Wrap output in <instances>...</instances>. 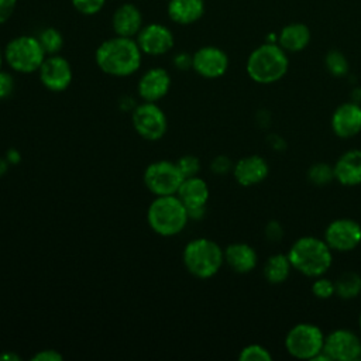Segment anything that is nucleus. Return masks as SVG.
I'll use <instances>...</instances> for the list:
<instances>
[{
    "instance_id": "obj_1",
    "label": "nucleus",
    "mask_w": 361,
    "mask_h": 361,
    "mask_svg": "<svg viewBox=\"0 0 361 361\" xmlns=\"http://www.w3.org/2000/svg\"><path fill=\"white\" fill-rule=\"evenodd\" d=\"M142 52L135 38L114 35L104 39L94 52L97 68L114 78L131 76L141 68Z\"/></svg>"
},
{
    "instance_id": "obj_2",
    "label": "nucleus",
    "mask_w": 361,
    "mask_h": 361,
    "mask_svg": "<svg viewBox=\"0 0 361 361\" xmlns=\"http://www.w3.org/2000/svg\"><path fill=\"white\" fill-rule=\"evenodd\" d=\"M329 244L320 238L306 235L298 238L289 248L288 257L292 268L300 274L317 278L322 276L333 262V254Z\"/></svg>"
},
{
    "instance_id": "obj_3",
    "label": "nucleus",
    "mask_w": 361,
    "mask_h": 361,
    "mask_svg": "<svg viewBox=\"0 0 361 361\" xmlns=\"http://www.w3.org/2000/svg\"><path fill=\"white\" fill-rule=\"evenodd\" d=\"M147 223L158 235H178L189 223L186 206L176 195L155 196L147 209Z\"/></svg>"
},
{
    "instance_id": "obj_4",
    "label": "nucleus",
    "mask_w": 361,
    "mask_h": 361,
    "mask_svg": "<svg viewBox=\"0 0 361 361\" xmlns=\"http://www.w3.org/2000/svg\"><path fill=\"white\" fill-rule=\"evenodd\" d=\"M289 68L286 51L276 42H265L257 47L247 59L248 76L261 85L278 82L285 76Z\"/></svg>"
},
{
    "instance_id": "obj_5",
    "label": "nucleus",
    "mask_w": 361,
    "mask_h": 361,
    "mask_svg": "<svg viewBox=\"0 0 361 361\" xmlns=\"http://www.w3.org/2000/svg\"><path fill=\"white\" fill-rule=\"evenodd\" d=\"M182 261L190 275L199 279H209L223 267L224 250L210 238H193L183 247Z\"/></svg>"
},
{
    "instance_id": "obj_6",
    "label": "nucleus",
    "mask_w": 361,
    "mask_h": 361,
    "mask_svg": "<svg viewBox=\"0 0 361 361\" xmlns=\"http://www.w3.org/2000/svg\"><path fill=\"white\" fill-rule=\"evenodd\" d=\"M4 62L17 73L38 72L47 54L34 35H18L4 47Z\"/></svg>"
},
{
    "instance_id": "obj_7",
    "label": "nucleus",
    "mask_w": 361,
    "mask_h": 361,
    "mask_svg": "<svg viewBox=\"0 0 361 361\" xmlns=\"http://www.w3.org/2000/svg\"><path fill=\"white\" fill-rule=\"evenodd\" d=\"M324 334L316 324H295L285 337L286 351L298 360H313L324 347Z\"/></svg>"
},
{
    "instance_id": "obj_8",
    "label": "nucleus",
    "mask_w": 361,
    "mask_h": 361,
    "mask_svg": "<svg viewBox=\"0 0 361 361\" xmlns=\"http://www.w3.org/2000/svg\"><path fill=\"white\" fill-rule=\"evenodd\" d=\"M144 185L154 196L176 195L185 179L178 164L166 159L151 162L144 171Z\"/></svg>"
},
{
    "instance_id": "obj_9",
    "label": "nucleus",
    "mask_w": 361,
    "mask_h": 361,
    "mask_svg": "<svg viewBox=\"0 0 361 361\" xmlns=\"http://www.w3.org/2000/svg\"><path fill=\"white\" fill-rule=\"evenodd\" d=\"M131 123L135 133L147 141L161 140L168 130V118L164 110L152 102H141L131 111Z\"/></svg>"
},
{
    "instance_id": "obj_10",
    "label": "nucleus",
    "mask_w": 361,
    "mask_h": 361,
    "mask_svg": "<svg viewBox=\"0 0 361 361\" xmlns=\"http://www.w3.org/2000/svg\"><path fill=\"white\" fill-rule=\"evenodd\" d=\"M38 76L41 85L47 90L61 93L71 86L73 80V71L69 61L62 55H47L38 69Z\"/></svg>"
},
{
    "instance_id": "obj_11",
    "label": "nucleus",
    "mask_w": 361,
    "mask_h": 361,
    "mask_svg": "<svg viewBox=\"0 0 361 361\" xmlns=\"http://www.w3.org/2000/svg\"><path fill=\"white\" fill-rule=\"evenodd\" d=\"M135 41L144 55L161 56L168 54L175 45V37L171 28L161 23L142 25L135 37Z\"/></svg>"
},
{
    "instance_id": "obj_12",
    "label": "nucleus",
    "mask_w": 361,
    "mask_h": 361,
    "mask_svg": "<svg viewBox=\"0 0 361 361\" xmlns=\"http://www.w3.org/2000/svg\"><path fill=\"white\" fill-rule=\"evenodd\" d=\"M324 241L334 251H351L361 243V226L353 219H337L327 226Z\"/></svg>"
},
{
    "instance_id": "obj_13",
    "label": "nucleus",
    "mask_w": 361,
    "mask_h": 361,
    "mask_svg": "<svg viewBox=\"0 0 361 361\" xmlns=\"http://www.w3.org/2000/svg\"><path fill=\"white\" fill-rule=\"evenodd\" d=\"M192 69L202 78L217 79L227 72L228 56L219 47H202L192 54Z\"/></svg>"
},
{
    "instance_id": "obj_14",
    "label": "nucleus",
    "mask_w": 361,
    "mask_h": 361,
    "mask_svg": "<svg viewBox=\"0 0 361 361\" xmlns=\"http://www.w3.org/2000/svg\"><path fill=\"white\" fill-rule=\"evenodd\" d=\"M323 351L330 360L354 361L361 357V340L355 333L347 329H338L324 338Z\"/></svg>"
},
{
    "instance_id": "obj_15",
    "label": "nucleus",
    "mask_w": 361,
    "mask_h": 361,
    "mask_svg": "<svg viewBox=\"0 0 361 361\" xmlns=\"http://www.w3.org/2000/svg\"><path fill=\"white\" fill-rule=\"evenodd\" d=\"M172 85L171 75L161 66L147 69L137 83V93L142 102L157 103L164 99Z\"/></svg>"
},
{
    "instance_id": "obj_16",
    "label": "nucleus",
    "mask_w": 361,
    "mask_h": 361,
    "mask_svg": "<svg viewBox=\"0 0 361 361\" xmlns=\"http://www.w3.org/2000/svg\"><path fill=\"white\" fill-rule=\"evenodd\" d=\"M331 128L340 138H351L361 131V106L357 102L340 104L331 116Z\"/></svg>"
},
{
    "instance_id": "obj_17",
    "label": "nucleus",
    "mask_w": 361,
    "mask_h": 361,
    "mask_svg": "<svg viewBox=\"0 0 361 361\" xmlns=\"http://www.w3.org/2000/svg\"><path fill=\"white\" fill-rule=\"evenodd\" d=\"M142 25V13L133 3H123L113 13L111 27L116 35L135 38Z\"/></svg>"
},
{
    "instance_id": "obj_18",
    "label": "nucleus",
    "mask_w": 361,
    "mask_h": 361,
    "mask_svg": "<svg viewBox=\"0 0 361 361\" xmlns=\"http://www.w3.org/2000/svg\"><path fill=\"white\" fill-rule=\"evenodd\" d=\"M269 172L267 161L259 155H248L233 165V175L241 186H254L261 183Z\"/></svg>"
},
{
    "instance_id": "obj_19",
    "label": "nucleus",
    "mask_w": 361,
    "mask_h": 361,
    "mask_svg": "<svg viewBox=\"0 0 361 361\" xmlns=\"http://www.w3.org/2000/svg\"><path fill=\"white\" fill-rule=\"evenodd\" d=\"M334 179L344 186H355L361 183V149H350L344 152L336 162Z\"/></svg>"
},
{
    "instance_id": "obj_20",
    "label": "nucleus",
    "mask_w": 361,
    "mask_h": 361,
    "mask_svg": "<svg viewBox=\"0 0 361 361\" xmlns=\"http://www.w3.org/2000/svg\"><path fill=\"white\" fill-rule=\"evenodd\" d=\"M204 8V0H169L166 14L175 24L189 25L203 17Z\"/></svg>"
},
{
    "instance_id": "obj_21",
    "label": "nucleus",
    "mask_w": 361,
    "mask_h": 361,
    "mask_svg": "<svg viewBox=\"0 0 361 361\" xmlns=\"http://www.w3.org/2000/svg\"><path fill=\"white\" fill-rule=\"evenodd\" d=\"M224 262L238 274L251 272L258 262L257 251L245 243H233L224 250Z\"/></svg>"
},
{
    "instance_id": "obj_22",
    "label": "nucleus",
    "mask_w": 361,
    "mask_h": 361,
    "mask_svg": "<svg viewBox=\"0 0 361 361\" xmlns=\"http://www.w3.org/2000/svg\"><path fill=\"white\" fill-rule=\"evenodd\" d=\"M176 196L186 207L206 206L210 196L209 185L197 175L185 178L176 192Z\"/></svg>"
},
{
    "instance_id": "obj_23",
    "label": "nucleus",
    "mask_w": 361,
    "mask_h": 361,
    "mask_svg": "<svg viewBox=\"0 0 361 361\" xmlns=\"http://www.w3.org/2000/svg\"><path fill=\"white\" fill-rule=\"evenodd\" d=\"M310 42V30L303 23H290L282 27L278 35V44L286 52H299Z\"/></svg>"
},
{
    "instance_id": "obj_24",
    "label": "nucleus",
    "mask_w": 361,
    "mask_h": 361,
    "mask_svg": "<svg viewBox=\"0 0 361 361\" xmlns=\"http://www.w3.org/2000/svg\"><path fill=\"white\" fill-rule=\"evenodd\" d=\"M292 264L288 254L271 255L264 265V276L269 283H282L289 276Z\"/></svg>"
},
{
    "instance_id": "obj_25",
    "label": "nucleus",
    "mask_w": 361,
    "mask_h": 361,
    "mask_svg": "<svg viewBox=\"0 0 361 361\" xmlns=\"http://www.w3.org/2000/svg\"><path fill=\"white\" fill-rule=\"evenodd\" d=\"M336 295L341 299H353L361 292V275L354 271L343 272L334 282Z\"/></svg>"
},
{
    "instance_id": "obj_26",
    "label": "nucleus",
    "mask_w": 361,
    "mask_h": 361,
    "mask_svg": "<svg viewBox=\"0 0 361 361\" xmlns=\"http://www.w3.org/2000/svg\"><path fill=\"white\" fill-rule=\"evenodd\" d=\"M37 38L47 55H56L63 47V35L59 30L54 27L42 28Z\"/></svg>"
},
{
    "instance_id": "obj_27",
    "label": "nucleus",
    "mask_w": 361,
    "mask_h": 361,
    "mask_svg": "<svg viewBox=\"0 0 361 361\" xmlns=\"http://www.w3.org/2000/svg\"><path fill=\"white\" fill-rule=\"evenodd\" d=\"M324 65L333 76H344L348 73V61L345 55L338 49H330L324 56Z\"/></svg>"
},
{
    "instance_id": "obj_28",
    "label": "nucleus",
    "mask_w": 361,
    "mask_h": 361,
    "mask_svg": "<svg viewBox=\"0 0 361 361\" xmlns=\"http://www.w3.org/2000/svg\"><path fill=\"white\" fill-rule=\"evenodd\" d=\"M307 178L316 186L327 185L334 179V168L330 166L329 164H324V162L314 164L309 168Z\"/></svg>"
},
{
    "instance_id": "obj_29",
    "label": "nucleus",
    "mask_w": 361,
    "mask_h": 361,
    "mask_svg": "<svg viewBox=\"0 0 361 361\" xmlns=\"http://www.w3.org/2000/svg\"><path fill=\"white\" fill-rule=\"evenodd\" d=\"M238 360L240 361H271L272 355L264 345L250 344L240 351Z\"/></svg>"
},
{
    "instance_id": "obj_30",
    "label": "nucleus",
    "mask_w": 361,
    "mask_h": 361,
    "mask_svg": "<svg viewBox=\"0 0 361 361\" xmlns=\"http://www.w3.org/2000/svg\"><path fill=\"white\" fill-rule=\"evenodd\" d=\"M183 178H189V176H196L200 171V161L197 157L195 155H182L178 161H176Z\"/></svg>"
},
{
    "instance_id": "obj_31",
    "label": "nucleus",
    "mask_w": 361,
    "mask_h": 361,
    "mask_svg": "<svg viewBox=\"0 0 361 361\" xmlns=\"http://www.w3.org/2000/svg\"><path fill=\"white\" fill-rule=\"evenodd\" d=\"M107 0H72V6L83 16H94L104 7Z\"/></svg>"
},
{
    "instance_id": "obj_32",
    "label": "nucleus",
    "mask_w": 361,
    "mask_h": 361,
    "mask_svg": "<svg viewBox=\"0 0 361 361\" xmlns=\"http://www.w3.org/2000/svg\"><path fill=\"white\" fill-rule=\"evenodd\" d=\"M312 293L319 299H329L336 295L334 282L327 278H319L312 283Z\"/></svg>"
},
{
    "instance_id": "obj_33",
    "label": "nucleus",
    "mask_w": 361,
    "mask_h": 361,
    "mask_svg": "<svg viewBox=\"0 0 361 361\" xmlns=\"http://www.w3.org/2000/svg\"><path fill=\"white\" fill-rule=\"evenodd\" d=\"M16 89L14 76L10 72L0 71V100H7Z\"/></svg>"
},
{
    "instance_id": "obj_34",
    "label": "nucleus",
    "mask_w": 361,
    "mask_h": 361,
    "mask_svg": "<svg viewBox=\"0 0 361 361\" xmlns=\"http://www.w3.org/2000/svg\"><path fill=\"white\" fill-rule=\"evenodd\" d=\"M212 171L214 172V173H217V175H224V173H227L230 169L233 171V164H231V161L227 158V157H224V155H219V157H216L213 161H212Z\"/></svg>"
},
{
    "instance_id": "obj_35",
    "label": "nucleus",
    "mask_w": 361,
    "mask_h": 361,
    "mask_svg": "<svg viewBox=\"0 0 361 361\" xmlns=\"http://www.w3.org/2000/svg\"><path fill=\"white\" fill-rule=\"evenodd\" d=\"M17 7V0H0V24L10 20Z\"/></svg>"
},
{
    "instance_id": "obj_36",
    "label": "nucleus",
    "mask_w": 361,
    "mask_h": 361,
    "mask_svg": "<svg viewBox=\"0 0 361 361\" xmlns=\"http://www.w3.org/2000/svg\"><path fill=\"white\" fill-rule=\"evenodd\" d=\"M32 360L34 361H62L63 355L61 353H58L56 350L45 348V350H41L37 354H34Z\"/></svg>"
},
{
    "instance_id": "obj_37",
    "label": "nucleus",
    "mask_w": 361,
    "mask_h": 361,
    "mask_svg": "<svg viewBox=\"0 0 361 361\" xmlns=\"http://www.w3.org/2000/svg\"><path fill=\"white\" fill-rule=\"evenodd\" d=\"M173 66L178 71H188L192 69V55L186 52H178L173 56Z\"/></svg>"
},
{
    "instance_id": "obj_38",
    "label": "nucleus",
    "mask_w": 361,
    "mask_h": 361,
    "mask_svg": "<svg viewBox=\"0 0 361 361\" xmlns=\"http://www.w3.org/2000/svg\"><path fill=\"white\" fill-rule=\"evenodd\" d=\"M265 234L267 237L271 240V241H278L282 234H283V230L281 227V224L278 221H269L267 224V228H265Z\"/></svg>"
},
{
    "instance_id": "obj_39",
    "label": "nucleus",
    "mask_w": 361,
    "mask_h": 361,
    "mask_svg": "<svg viewBox=\"0 0 361 361\" xmlns=\"http://www.w3.org/2000/svg\"><path fill=\"white\" fill-rule=\"evenodd\" d=\"M189 220H200L204 217L206 206H195V207H186Z\"/></svg>"
},
{
    "instance_id": "obj_40",
    "label": "nucleus",
    "mask_w": 361,
    "mask_h": 361,
    "mask_svg": "<svg viewBox=\"0 0 361 361\" xmlns=\"http://www.w3.org/2000/svg\"><path fill=\"white\" fill-rule=\"evenodd\" d=\"M4 158L7 159V162H8L10 165H16V164H20V161H21V154H20V151H17L16 148H10V149H7Z\"/></svg>"
},
{
    "instance_id": "obj_41",
    "label": "nucleus",
    "mask_w": 361,
    "mask_h": 361,
    "mask_svg": "<svg viewBox=\"0 0 361 361\" xmlns=\"http://www.w3.org/2000/svg\"><path fill=\"white\" fill-rule=\"evenodd\" d=\"M0 360L1 361H17V360H20V355H17L14 353H4L0 355Z\"/></svg>"
},
{
    "instance_id": "obj_42",
    "label": "nucleus",
    "mask_w": 361,
    "mask_h": 361,
    "mask_svg": "<svg viewBox=\"0 0 361 361\" xmlns=\"http://www.w3.org/2000/svg\"><path fill=\"white\" fill-rule=\"evenodd\" d=\"M10 164L7 162V159L4 157H0V176H3L7 171H8Z\"/></svg>"
},
{
    "instance_id": "obj_43",
    "label": "nucleus",
    "mask_w": 361,
    "mask_h": 361,
    "mask_svg": "<svg viewBox=\"0 0 361 361\" xmlns=\"http://www.w3.org/2000/svg\"><path fill=\"white\" fill-rule=\"evenodd\" d=\"M3 63H4V51H3V48L0 47V71L3 69Z\"/></svg>"
},
{
    "instance_id": "obj_44",
    "label": "nucleus",
    "mask_w": 361,
    "mask_h": 361,
    "mask_svg": "<svg viewBox=\"0 0 361 361\" xmlns=\"http://www.w3.org/2000/svg\"><path fill=\"white\" fill-rule=\"evenodd\" d=\"M358 324H360V330H361V314H360V319H358Z\"/></svg>"
}]
</instances>
